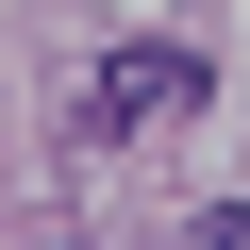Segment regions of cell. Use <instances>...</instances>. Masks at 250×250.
<instances>
[{
    "label": "cell",
    "mask_w": 250,
    "mask_h": 250,
    "mask_svg": "<svg viewBox=\"0 0 250 250\" xmlns=\"http://www.w3.org/2000/svg\"><path fill=\"white\" fill-rule=\"evenodd\" d=\"M200 250H250V200H233V217H200Z\"/></svg>",
    "instance_id": "obj_2"
},
{
    "label": "cell",
    "mask_w": 250,
    "mask_h": 250,
    "mask_svg": "<svg viewBox=\"0 0 250 250\" xmlns=\"http://www.w3.org/2000/svg\"><path fill=\"white\" fill-rule=\"evenodd\" d=\"M200 100V50H100L83 67V134H167Z\"/></svg>",
    "instance_id": "obj_1"
}]
</instances>
